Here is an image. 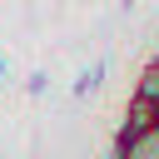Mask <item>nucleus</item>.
I'll use <instances>...</instances> for the list:
<instances>
[{
	"instance_id": "obj_1",
	"label": "nucleus",
	"mask_w": 159,
	"mask_h": 159,
	"mask_svg": "<svg viewBox=\"0 0 159 159\" xmlns=\"http://www.w3.org/2000/svg\"><path fill=\"white\" fill-rule=\"evenodd\" d=\"M114 159H159V124H149L144 134H129V139H119Z\"/></svg>"
},
{
	"instance_id": "obj_2",
	"label": "nucleus",
	"mask_w": 159,
	"mask_h": 159,
	"mask_svg": "<svg viewBox=\"0 0 159 159\" xmlns=\"http://www.w3.org/2000/svg\"><path fill=\"white\" fill-rule=\"evenodd\" d=\"M149 124H159V109L154 104H144L139 94L129 99V109H124V124H119V139H129V134H144Z\"/></svg>"
},
{
	"instance_id": "obj_3",
	"label": "nucleus",
	"mask_w": 159,
	"mask_h": 159,
	"mask_svg": "<svg viewBox=\"0 0 159 159\" xmlns=\"http://www.w3.org/2000/svg\"><path fill=\"white\" fill-rule=\"evenodd\" d=\"M134 94H139L144 104H154V109H159V55H154V60L139 70V84H134Z\"/></svg>"
}]
</instances>
